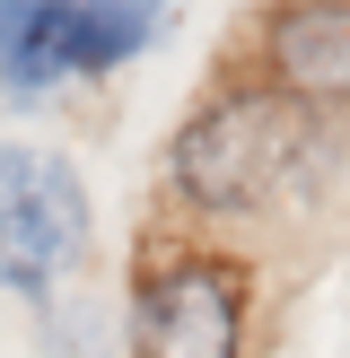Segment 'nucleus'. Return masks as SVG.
Returning a JSON list of instances; mask_svg holds the SVG:
<instances>
[{"label":"nucleus","instance_id":"nucleus-4","mask_svg":"<svg viewBox=\"0 0 350 358\" xmlns=\"http://www.w3.org/2000/svg\"><path fill=\"white\" fill-rule=\"evenodd\" d=\"M245 341V280L227 262H167L132 306L140 358H237Z\"/></svg>","mask_w":350,"mask_h":358},{"label":"nucleus","instance_id":"nucleus-5","mask_svg":"<svg viewBox=\"0 0 350 358\" xmlns=\"http://www.w3.org/2000/svg\"><path fill=\"white\" fill-rule=\"evenodd\" d=\"M272 79L298 105L350 96V9H280L272 17Z\"/></svg>","mask_w":350,"mask_h":358},{"label":"nucleus","instance_id":"nucleus-1","mask_svg":"<svg viewBox=\"0 0 350 358\" xmlns=\"http://www.w3.org/2000/svg\"><path fill=\"white\" fill-rule=\"evenodd\" d=\"M332 149L342 140L315 105H298L289 87H254V96H219L210 114L184 122L175 184L202 210H272V201H298L332 166Z\"/></svg>","mask_w":350,"mask_h":358},{"label":"nucleus","instance_id":"nucleus-2","mask_svg":"<svg viewBox=\"0 0 350 358\" xmlns=\"http://www.w3.org/2000/svg\"><path fill=\"white\" fill-rule=\"evenodd\" d=\"M158 35L149 0H0V87L35 96V87H62L70 70H114L132 62Z\"/></svg>","mask_w":350,"mask_h":358},{"label":"nucleus","instance_id":"nucleus-3","mask_svg":"<svg viewBox=\"0 0 350 358\" xmlns=\"http://www.w3.org/2000/svg\"><path fill=\"white\" fill-rule=\"evenodd\" d=\"M88 245V184L62 149H0V289H44Z\"/></svg>","mask_w":350,"mask_h":358}]
</instances>
